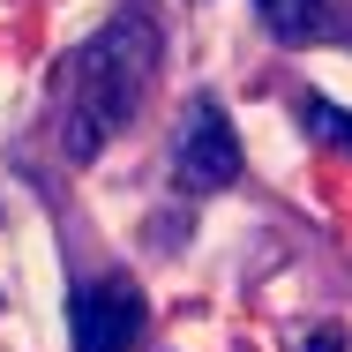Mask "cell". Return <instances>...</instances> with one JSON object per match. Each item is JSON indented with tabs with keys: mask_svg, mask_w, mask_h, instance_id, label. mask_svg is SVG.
I'll list each match as a JSON object with an SVG mask.
<instances>
[{
	"mask_svg": "<svg viewBox=\"0 0 352 352\" xmlns=\"http://www.w3.org/2000/svg\"><path fill=\"white\" fill-rule=\"evenodd\" d=\"M157 15L150 8H120L98 38H82L68 53V113H60V157L68 165H98L105 142L135 120V105L150 98L157 75Z\"/></svg>",
	"mask_w": 352,
	"mask_h": 352,
	"instance_id": "1",
	"label": "cell"
},
{
	"mask_svg": "<svg viewBox=\"0 0 352 352\" xmlns=\"http://www.w3.org/2000/svg\"><path fill=\"white\" fill-rule=\"evenodd\" d=\"M142 322H150V300L135 278H82L68 292V338L75 352H135Z\"/></svg>",
	"mask_w": 352,
	"mask_h": 352,
	"instance_id": "2",
	"label": "cell"
},
{
	"mask_svg": "<svg viewBox=\"0 0 352 352\" xmlns=\"http://www.w3.org/2000/svg\"><path fill=\"white\" fill-rule=\"evenodd\" d=\"M173 173H180V188H188V195H217V188H232V180H240V135H232V120H225V105H217L210 90H203V98H188V113H180Z\"/></svg>",
	"mask_w": 352,
	"mask_h": 352,
	"instance_id": "3",
	"label": "cell"
},
{
	"mask_svg": "<svg viewBox=\"0 0 352 352\" xmlns=\"http://www.w3.org/2000/svg\"><path fill=\"white\" fill-rule=\"evenodd\" d=\"M255 8H263V30H270L278 45H330V38H352L338 0H255Z\"/></svg>",
	"mask_w": 352,
	"mask_h": 352,
	"instance_id": "4",
	"label": "cell"
},
{
	"mask_svg": "<svg viewBox=\"0 0 352 352\" xmlns=\"http://www.w3.org/2000/svg\"><path fill=\"white\" fill-rule=\"evenodd\" d=\"M300 128L322 135V142H338V150L352 157V113H338L330 98H300Z\"/></svg>",
	"mask_w": 352,
	"mask_h": 352,
	"instance_id": "5",
	"label": "cell"
},
{
	"mask_svg": "<svg viewBox=\"0 0 352 352\" xmlns=\"http://www.w3.org/2000/svg\"><path fill=\"white\" fill-rule=\"evenodd\" d=\"M338 345H345L338 330H322V338H307V352H338Z\"/></svg>",
	"mask_w": 352,
	"mask_h": 352,
	"instance_id": "6",
	"label": "cell"
}]
</instances>
